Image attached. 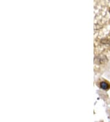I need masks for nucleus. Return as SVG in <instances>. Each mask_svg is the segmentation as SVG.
Masks as SVG:
<instances>
[{"mask_svg":"<svg viewBox=\"0 0 110 122\" xmlns=\"http://www.w3.org/2000/svg\"><path fill=\"white\" fill-rule=\"evenodd\" d=\"M100 87L103 90H108L110 89V86L108 83L106 81H101L100 83Z\"/></svg>","mask_w":110,"mask_h":122,"instance_id":"obj_2","label":"nucleus"},{"mask_svg":"<svg viewBox=\"0 0 110 122\" xmlns=\"http://www.w3.org/2000/svg\"><path fill=\"white\" fill-rule=\"evenodd\" d=\"M108 61V59L106 58V57L105 56L101 55L99 56L96 57L94 59V62L95 64H98V65H100V64H103L106 63Z\"/></svg>","mask_w":110,"mask_h":122,"instance_id":"obj_1","label":"nucleus"}]
</instances>
